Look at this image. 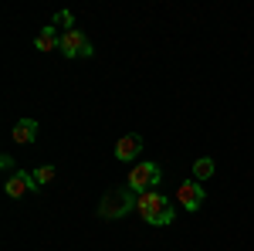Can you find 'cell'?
Wrapping results in <instances>:
<instances>
[{
	"label": "cell",
	"instance_id": "2",
	"mask_svg": "<svg viewBox=\"0 0 254 251\" xmlns=\"http://www.w3.org/2000/svg\"><path fill=\"white\" fill-rule=\"evenodd\" d=\"M170 207H173V204H170V200H166L159 190H142V193H136V211H139V217H142L146 224H153V228H156V221L170 211Z\"/></svg>",
	"mask_w": 254,
	"mask_h": 251
},
{
	"label": "cell",
	"instance_id": "1",
	"mask_svg": "<svg viewBox=\"0 0 254 251\" xmlns=\"http://www.w3.org/2000/svg\"><path fill=\"white\" fill-rule=\"evenodd\" d=\"M129 211H136V193H132V187H112V190L98 200V217L102 221H119V217H126Z\"/></svg>",
	"mask_w": 254,
	"mask_h": 251
},
{
	"label": "cell",
	"instance_id": "8",
	"mask_svg": "<svg viewBox=\"0 0 254 251\" xmlns=\"http://www.w3.org/2000/svg\"><path fill=\"white\" fill-rule=\"evenodd\" d=\"M10 136H14L17 143H24V146H27V143H34V139H38V122H34V119H17Z\"/></svg>",
	"mask_w": 254,
	"mask_h": 251
},
{
	"label": "cell",
	"instance_id": "7",
	"mask_svg": "<svg viewBox=\"0 0 254 251\" xmlns=\"http://www.w3.org/2000/svg\"><path fill=\"white\" fill-rule=\"evenodd\" d=\"M139 153H142V136H136V133L122 136V139L116 143V156L122 160V163H132Z\"/></svg>",
	"mask_w": 254,
	"mask_h": 251
},
{
	"label": "cell",
	"instance_id": "10",
	"mask_svg": "<svg viewBox=\"0 0 254 251\" xmlns=\"http://www.w3.org/2000/svg\"><path fill=\"white\" fill-rule=\"evenodd\" d=\"M214 170H217L214 160H210V156H200V160L193 163V180H196V183H203V180H210V176H214Z\"/></svg>",
	"mask_w": 254,
	"mask_h": 251
},
{
	"label": "cell",
	"instance_id": "5",
	"mask_svg": "<svg viewBox=\"0 0 254 251\" xmlns=\"http://www.w3.org/2000/svg\"><path fill=\"white\" fill-rule=\"evenodd\" d=\"M31 190H41L38 180H34V173H27V170H14V173L7 176V183H3V193L10 197V200H17V197H24V193Z\"/></svg>",
	"mask_w": 254,
	"mask_h": 251
},
{
	"label": "cell",
	"instance_id": "9",
	"mask_svg": "<svg viewBox=\"0 0 254 251\" xmlns=\"http://www.w3.org/2000/svg\"><path fill=\"white\" fill-rule=\"evenodd\" d=\"M34 48L38 51H55V48H61V38H58V31H55V24H48L38 38H34Z\"/></svg>",
	"mask_w": 254,
	"mask_h": 251
},
{
	"label": "cell",
	"instance_id": "4",
	"mask_svg": "<svg viewBox=\"0 0 254 251\" xmlns=\"http://www.w3.org/2000/svg\"><path fill=\"white\" fill-rule=\"evenodd\" d=\"M159 180H163V173H159L156 163H136V167L129 170V187L139 190V193L142 190H156Z\"/></svg>",
	"mask_w": 254,
	"mask_h": 251
},
{
	"label": "cell",
	"instance_id": "3",
	"mask_svg": "<svg viewBox=\"0 0 254 251\" xmlns=\"http://www.w3.org/2000/svg\"><path fill=\"white\" fill-rule=\"evenodd\" d=\"M64 58H92L95 55V48H92V41L81 34L78 27L75 31H64L61 34V48H58Z\"/></svg>",
	"mask_w": 254,
	"mask_h": 251
},
{
	"label": "cell",
	"instance_id": "6",
	"mask_svg": "<svg viewBox=\"0 0 254 251\" xmlns=\"http://www.w3.org/2000/svg\"><path fill=\"white\" fill-rule=\"evenodd\" d=\"M176 200L183 204V211H200V204H203V187H200L196 180H183L180 190H176Z\"/></svg>",
	"mask_w": 254,
	"mask_h": 251
},
{
	"label": "cell",
	"instance_id": "11",
	"mask_svg": "<svg viewBox=\"0 0 254 251\" xmlns=\"http://www.w3.org/2000/svg\"><path fill=\"white\" fill-rule=\"evenodd\" d=\"M55 176H58V170H55L51 163H44V167H38V170H34V180H38V187H44V183H51Z\"/></svg>",
	"mask_w": 254,
	"mask_h": 251
},
{
	"label": "cell",
	"instance_id": "12",
	"mask_svg": "<svg viewBox=\"0 0 254 251\" xmlns=\"http://www.w3.org/2000/svg\"><path fill=\"white\" fill-rule=\"evenodd\" d=\"M0 170L10 176V173H14V160H10V156H0Z\"/></svg>",
	"mask_w": 254,
	"mask_h": 251
}]
</instances>
